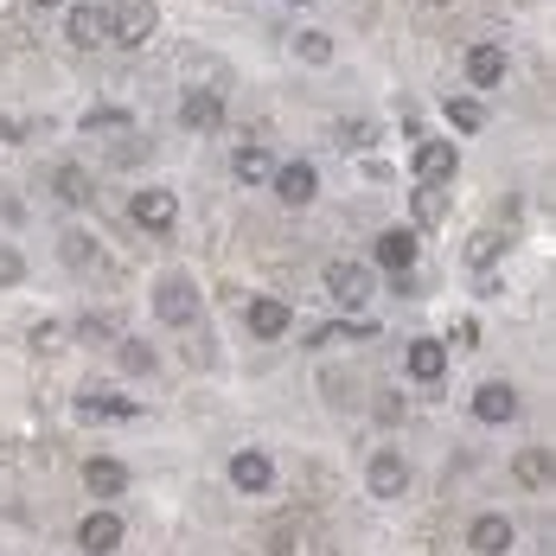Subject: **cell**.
I'll return each instance as SVG.
<instances>
[{
    "label": "cell",
    "instance_id": "ffe728a7",
    "mask_svg": "<svg viewBox=\"0 0 556 556\" xmlns=\"http://www.w3.org/2000/svg\"><path fill=\"white\" fill-rule=\"evenodd\" d=\"M77 416H115V422H135L141 403H128V396H77Z\"/></svg>",
    "mask_w": 556,
    "mask_h": 556
},
{
    "label": "cell",
    "instance_id": "9c48e42d",
    "mask_svg": "<svg viewBox=\"0 0 556 556\" xmlns=\"http://www.w3.org/2000/svg\"><path fill=\"white\" fill-rule=\"evenodd\" d=\"M269 480H276V467H269V454H256V447H243V454L230 460V486H243V493H269Z\"/></svg>",
    "mask_w": 556,
    "mask_h": 556
},
{
    "label": "cell",
    "instance_id": "484cf974",
    "mask_svg": "<svg viewBox=\"0 0 556 556\" xmlns=\"http://www.w3.org/2000/svg\"><path fill=\"white\" fill-rule=\"evenodd\" d=\"M97 256H103V250H97V243H90L84 230H64V263H77V269H90Z\"/></svg>",
    "mask_w": 556,
    "mask_h": 556
},
{
    "label": "cell",
    "instance_id": "83f0119b",
    "mask_svg": "<svg viewBox=\"0 0 556 556\" xmlns=\"http://www.w3.org/2000/svg\"><path fill=\"white\" fill-rule=\"evenodd\" d=\"M333 141L358 154V148H371V141H378V128H371V122H339V135H333Z\"/></svg>",
    "mask_w": 556,
    "mask_h": 556
},
{
    "label": "cell",
    "instance_id": "9a60e30c",
    "mask_svg": "<svg viewBox=\"0 0 556 556\" xmlns=\"http://www.w3.org/2000/svg\"><path fill=\"white\" fill-rule=\"evenodd\" d=\"M77 544L90 556H110L115 544H122V518L115 511H97V518H84V531H77Z\"/></svg>",
    "mask_w": 556,
    "mask_h": 556
},
{
    "label": "cell",
    "instance_id": "2e32d148",
    "mask_svg": "<svg viewBox=\"0 0 556 556\" xmlns=\"http://www.w3.org/2000/svg\"><path fill=\"white\" fill-rule=\"evenodd\" d=\"M442 371H447V345L442 339H416V345H409V378H416V384H435Z\"/></svg>",
    "mask_w": 556,
    "mask_h": 556
},
{
    "label": "cell",
    "instance_id": "603a6c76",
    "mask_svg": "<svg viewBox=\"0 0 556 556\" xmlns=\"http://www.w3.org/2000/svg\"><path fill=\"white\" fill-rule=\"evenodd\" d=\"M276 161H269V148H237V179L243 186H256V179H269Z\"/></svg>",
    "mask_w": 556,
    "mask_h": 556
},
{
    "label": "cell",
    "instance_id": "e575fe53",
    "mask_svg": "<svg viewBox=\"0 0 556 556\" xmlns=\"http://www.w3.org/2000/svg\"><path fill=\"white\" fill-rule=\"evenodd\" d=\"M20 135H26V128H20V122H7V115H0V141H20Z\"/></svg>",
    "mask_w": 556,
    "mask_h": 556
},
{
    "label": "cell",
    "instance_id": "d4e9b609",
    "mask_svg": "<svg viewBox=\"0 0 556 556\" xmlns=\"http://www.w3.org/2000/svg\"><path fill=\"white\" fill-rule=\"evenodd\" d=\"M447 122L467 128V135H480V128H486V110H480L473 97H454V103H447Z\"/></svg>",
    "mask_w": 556,
    "mask_h": 556
},
{
    "label": "cell",
    "instance_id": "e0dca14e",
    "mask_svg": "<svg viewBox=\"0 0 556 556\" xmlns=\"http://www.w3.org/2000/svg\"><path fill=\"white\" fill-rule=\"evenodd\" d=\"M365 486H371L378 500H396V493L409 486V467H403L396 454H378V460H371V473H365Z\"/></svg>",
    "mask_w": 556,
    "mask_h": 556
},
{
    "label": "cell",
    "instance_id": "d6a6232c",
    "mask_svg": "<svg viewBox=\"0 0 556 556\" xmlns=\"http://www.w3.org/2000/svg\"><path fill=\"white\" fill-rule=\"evenodd\" d=\"M77 333H84V339H110V320H103V314H84V327H77Z\"/></svg>",
    "mask_w": 556,
    "mask_h": 556
},
{
    "label": "cell",
    "instance_id": "5b68a950",
    "mask_svg": "<svg viewBox=\"0 0 556 556\" xmlns=\"http://www.w3.org/2000/svg\"><path fill=\"white\" fill-rule=\"evenodd\" d=\"M128 218L141 224V230H173V218H179V199H173L167 186H148V192H135Z\"/></svg>",
    "mask_w": 556,
    "mask_h": 556
},
{
    "label": "cell",
    "instance_id": "ac0fdd59",
    "mask_svg": "<svg viewBox=\"0 0 556 556\" xmlns=\"http://www.w3.org/2000/svg\"><path fill=\"white\" fill-rule=\"evenodd\" d=\"M378 263H384L390 276H403V269L416 263V230H384V237H378Z\"/></svg>",
    "mask_w": 556,
    "mask_h": 556
},
{
    "label": "cell",
    "instance_id": "6da1fadb",
    "mask_svg": "<svg viewBox=\"0 0 556 556\" xmlns=\"http://www.w3.org/2000/svg\"><path fill=\"white\" fill-rule=\"evenodd\" d=\"M154 26H161V13H154V0H115V13H110V39L115 46H148L154 39Z\"/></svg>",
    "mask_w": 556,
    "mask_h": 556
},
{
    "label": "cell",
    "instance_id": "7c38bea8",
    "mask_svg": "<svg viewBox=\"0 0 556 556\" xmlns=\"http://www.w3.org/2000/svg\"><path fill=\"white\" fill-rule=\"evenodd\" d=\"M467 84H473V90H500L505 84V52L500 46H473V52H467Z\"/></svg>",
    "mask_w": 556,
    "mask_h": 556
},
{
    "label": "cell",
    "instance_id": "52a82bcc",
    "mask_svg": "<svg viewBox=\"0 0 556 556\" xmlns=\"http://www.w3.org/2000/svg\"><path fill=\"white\" fill-rule=\"evenodd\" d=\"M218 122H224V97H218V90H186V97H179V128L212 135Z\"/></svg>",
    "mask_w": 556,
    "mask_h": 556
},
{
    "label": "cell",
    "instance_id": "7402d4cb",
    "mask_svg": "<svg viewBox=\"0 0 556 556\" xmlns=\"http://www.w3.org/2000/svg\"><path fill=\"white\" fill-rule=\"evenodd\" d=\"M52 186H58V199H64V205H90V173H84V167H58Z\"/></svg>",
    "mask_w": 556,
    "mask_h": 556
},
{
    "label": "cell",
    "instance_id": "44dd1931",
    "mask_svg": "<svg viewBox=\"0 0 556 556\" xmlns=\"http://www.w3.org/2000/svg\"><path fill=\"white\" fill-rule=\"evenodd\" d=\"M447 218V186L416 179V224H442Z\"/></svg>",
    "mask_w": 556,
    "mask_h": 556
},
{
    "label": "cell",
    "instance_id": "4fadbf2b",
    "mask_svg": "<svg viewBox=\"0 0 556 556\" xmlns=\"http://www.w3.org/2000/svg\"><path fill=\"white\" fill-rule=\"evenodd\" d=\"M473 416H480V422H511V416H518V390L511 384H480L473 390Z\"/></svg>",
    "mask_w": 556,
    "mask_h": 556
},
{
    "label": "cell",
    "instance_id": "d590c367",
    "mask_svg": "<svg viewBox=\"0 0 556 556\" xmlns=\"http://www.w3.org/2000/svg\"><path fill=\"white\" fill-rule=\"evenodd\" d=\"M33 7H58V0H33Z\"/></svg>",
    "mask_w": 556,
    "mask_h": 556
},
{
    "label": "cell",
    "instance_id": "5bb4252c",
    "mask_svg": "<svg viewBox=\"0 0 556 556\" xmlns=\"http://www.w3.org/2000/svg\"><path fill=\"white\" fill-rule=\"evenodd\" d=\"M84 486H90L97 500H115V493H128V467L110 460V454H97V460L84 467Z\"/></svg>",
    "mask_w": 556,
    "mask_h": 556
},
{
    "label": "cell",
    "instance_id": "4316f807",
    "mask_svg": "<svg viewBox=\"0 0 556 556\" xmlns=\"http://www.w3.org/2000/svg\"><path fill=\"white\" fill-rule=\"evenodd\" d=\"M122 371H135V378H148V371H154V352H148L141 339H122Z\"/></svg>",
    "mask_w": 556,
    "mask_h": 556
},
{
    "label": "cell",
    "instance_id": "cb8c5ba5",
    "mask_svg": "<svg viewBox=\"0 0 556 556\" xmlns=\"http://www.w3.org/2000/svg\"><path fill=\"white\" fill-rule=\"evenodd\" d=\"M122 128H135L128 110H90L84 115V135H122Z\"/></svg>",
    "mask_w": 556,
    "mask_h": 556
},
{
    "label": "cell",
    "instance_id": "7a4b0ae2",
    "mask_svg": "<svg viewBox=\"0 0 556 556\" xmlns=\"http://www.w3.org/2000/svg\"><path fill=\"white\" fill-rule=\"evenodd\" d=\"M154 307H161L167 327H192V314H199V288H192L186 276H167L161 288H154Z\"/></svg>",
    "mask_w": 556,
    "mask_h": 556
},
{
    "label": "cell",
    "instance_id": "277c9868",
    "mask_svg": "<svg viewBox=\"0 0 556 556\" xmlns=\"http://www.w3.org/2000/svg\"><path fill=\"white\" fill-rule=\"evenodd\" d=\"M269 186H276L281 205H307V199L320 192V173H314V161H288V167L269 173Z\"/></svg>",
    "mask_w": 556,
    "mask_h": 556
},
{
    "label": "cell",
    "instance_id": "8d00e7d4",
    "mask_svg": "<svg viewBox=\"0 0 556 556\" xmlns=\"http://www.w3.org/2000/svg\"><path fill=\"white\" fill-rule=\"evenodd\" d=\"M288 7H307V0H288Z\"/></svg>",
    "mask_w": 556,
    "mask_h": 556
},
{
    "label": "cell",
    "instance_id": "3957f363",
    "mask_svg": "<svg viewBox=\"0 0 556 556\" xmlns=\"http://www.w3.org/2000/svg\"><path fill=\"white\" fill-rule=\"evenodd\" d=\"M110 13L115 0H77L71 7V46H103L110 39Z\"/></svg>",
    "mask_w": 556,
    "mask_h": 556
},
{
    "label": "cell",
    "instance_id": "836d02e7",
    "mask_svg": "<svg viewBox=\"0 0 556 556\" xmlns=\"http://www.w3.org/2000/svg\"><path fill=\"white\" fill-rule=\"evenodd\" d=\"M378 416L384 422H403V396H378Z\"/></svg>",
    "mask_w": 556,
    "mask_h": 556
},
{
    "label": "cell",
    "instance_id": "8992f818",
    "mask_svg": "<svg viewBox=\"0 0 556 556\" xmlns=\"http://www.w3.org/2000/svg\"><path fill=\"white\" fill-rule=\"evenodd\" d=\"M327 294H333L339 307H365V301H371L365 263H327Z\"/></svg>",
    "mask_w": 556,
    "mask_h": 556
},
{
    "label": "cell",
    "instance_id": "30bf717a",
    "mask_svg": "<svg viewBox=\"0 0 556 556\" xmlns=\"http://www.w3.org/2000/svg\"><path fill=\"white\" fill-rule=\"evenodd\" d=\"M454 167H460V154H454L447 141H422V148H416V179L447 186V179H454Z\"/></svg>",
    "mask_w": 556,
    "mask_h": 556
},
{
    "label": "cell",
    "instance_id": "f1b7e54d",
    "mask_svg": "<svg viewBox=\"0 0 556 556\" xmlns=\"http://www.w3.org/2000/svg\"><path fill=\"white\" fill-rule=\"evenodd\" d=\"M58 345H64V327L58 320H39L33 327V352H58Z\"/></svg>",
    "mask_w": 556,
    "mask_h": 556
},
{
    "label": "cell",
    "instance_id": "4dcf8cb0",
    "mask_svg": "<svg viewBox=\"0 0 556 556\" xmlns=\"http://www.w3.org/2000/svg\"><path fill=\"white\" fill-rule=\"evenodd\" d=\"M493 256H500V237H493V230H480V237L467 243V263H493Z\"/></svg>",
    "mask_w": 556,
    "mask_h": 556
},
{
    "label": "cell",
    "instance_id": "1f68e13d",
    "mask_svg": "<svg viewBox=\"0 0 556 556\" xmlns=\"http://www.w3.org/2000/svg\"><path fill=\"white\" fill-rule=\"evenodd\" d=\"M20 276H26V263H20V250H7V243H0V288H13Z\"/></svg>",
    "mask_w": 556,
    "mask_h": 556
},
{
    "label": "cell",
    "instance_id": "ba28073f",
    "mask_svg": "<svg viewBox=\"0 0 556 556\" xmlns=\"http://www.w3.org/2000/svg\"><path fill=\"white\" fill-rule=\"evenodd\" d=\"M243 327H250L256 339H281L288 327H294V314H288L281 301H269V294H256V301L243 307Z\"/></svg>",
    "mask_w": 556,
    "mask_h": 556
},
{
    "label": "cell",
    "instance_id": "f546056e",
    "mask_svg": "<svg viewBox=\"0 0 556 556\" xmlns=\"http://www.w3.org/2000/svg\"><path fill=\"white\" fill-rule=\"evenodd\" d=\"M301 58L327 64V58H333V39H327V33H301Z\"/></svg>",
    "mask_w": 556,
    "mask_h": 556
},
{
    "label": "cell",
    "instance_id": "d6986e66",
    "mask_svg": "<svg viewBox=\"0 0 556 556\" xmlns=\"http://www.w3.org/2000/svg\"><path fill=\"white\" fill-rule=\"evenodd\" d=\"M511 473H518V486H525V493H544V486H551V473H556V467H551V447H525Z\"/></svg>",
    "mask_w": 556,
    "mask_h": 556
},
{
    "label": "cell",
    "instance_id": "8fae6325",
    "mask_svg": "<svg viewBox=\"0 0 556 556\" xmlns=\"http://www.w3.org/2000/svg\"><path fill=\"white\" fill-rule=\"evenodd\" d=\"M467 544L480 556H505L511 551V518H500V511H486V518H473V531H467Z\"/></svg>",
    "mask_w": 556,
    "mask_h": 556
}]
</instances>
